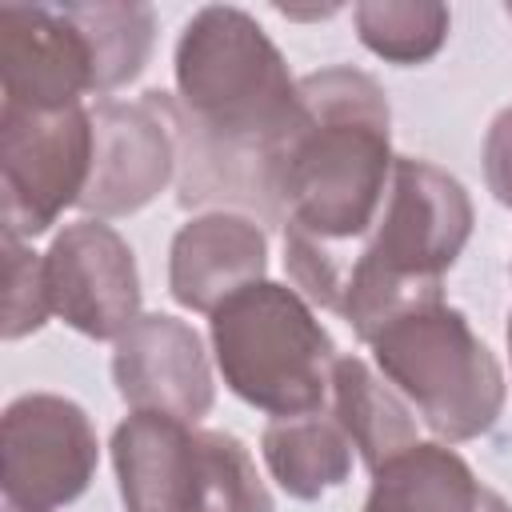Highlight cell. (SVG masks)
Returning a JSON list of instances; mask_svg holds the SVG:
<instances>
[{
  "mask_svg": "<svg viewBox=\"0 0 512 512\" xmlns=\"http://www.w3.org/2000/svg\"><path fill=\"white\" fill-rule=\"evenodd\" d=\"M364 512H512V504L492 492L456 448L416 440L372 472Z\"/></svg>",
  "mask_w": 512,
  "mask_h": 512,
  "instance_id": "13",
  "label": "cell"
},
{
  "mask_svg": "<svg viewBox=\"0 0 512 512\" xmlns=\"http://www.w3.org/2000/svg\"><path fill=\"white\" fill-rule=\"evenodd\" d=\"M504 12H508V16H512V4H508V8H504Z\"/></svg>",
  "mask_w": 512,
  "mask_h": 512,
  "instance_id": "22",
  "label": "cell"
},
{
  "mask_svg": "<svg viewBox=\"0 0 512 512\" xmlns=\"http://www.w3.org/2000/svg\"><path fill=\"white\" fill-rule=\"evenodd\" d=\"M0 84L8 108L60 112L92 92V56L64 8H0Z\"/></svg>",
  "mask_w": 512,
  "mask_h": 512,
  "instance_id": "10",
  "label": "cell"
},
{
  "mask_svg": "<svg viewBox=\"0 0 512 512\" xmlns=\"http://www.w3.org/2000/svg\"><path fill=\"white\" fill-rule=\"evenodd\" d=\"M268 232L244 212H204L180 224L168 248V292L180 308L212 316L228 296L264 280Z\"/></svg>",
  "mask_w": 512,
  "mask_h": 512,
  "instance_id": "11",
  "label": "cell"
},
{
  "mask_svg": "<svg viewBox=\"0 0 512 512\" xmlns=\"http://www.w3.org/2000/svg\"><path fill=\"white\" fill-rule=\"evenodd\" d=\"M176 164L180 148L168 92L100 100L92 108V176L76 208L92 220L132 216L172 184Z\"/></svg>",
  "mask_w": 512,
  "mask_h": 512,
  "instance_id": "7",
  "label": "cell"
},
{
  "mask_svg": "<svg viewBox=\"0 0 512 512\" xmlns=\"http://www.w3.org/2000/svg\"><path fill=\"white\" fill-rule=\"evenodd\" d=\"M260 452L272 480L292 500H320L352 476V440L332 412L280 416L260 432Z\"/></svg>",
  "mask_w": 512,
  "mask_h": 512,
  "instance_id": "15",
  "label": "cell"
},
{
  "mask_svg": "<svg viewBox=\"0 0 512 512\" xmlns=\"http://www.w3.org/2000/svg\"><path fill=\"white\" fill-rule=\"evenodd\" d=\"M112 380L132 412H160L200 424L216 400L200 332L168 312H144L112 352Z\"/></svg>",
  "mask_w": 512,
  "mask_h": 512,
  "instance_id": "9",
  "label": "cell"
},
{
  "mask_svg": "<svg viewBox=\"0 0 512 512\" xmlns=\"http://www.w3.org/2000/svg\"><path fill=\"white\" fill-rule=\"evenodd\" d=\"M368 348L380 376L440 440H476L500 420L508 396L504 368L460 308L444 300L416 304L388 320Z\"/></svg>",
  "mask_w": 512,
  "mask_h": 512,
  "instance_id": "4",
  "label": "cell"
},
{
  "mask_svg": "<svg viewBox=\"0 0 512 512\" xmlns=\"http://www.w3.org/2000/svg\"><path fill=\"white\" fill-rule=\"evenodd\" d=\"M8 512H20V508H8Z\"/></svg>",
  "mask_w": 512,
  "mask_h": 512,
  "instance_id": "23",
  "label": "cell"
},
{
  "mask_svg": "<svg viewBox=\"0 0 512 512\" xmlns=\"http://www.w3.org/2000/svg\"><path fill=\"white\" fill-rule=\"evenodd\" d=\"M472 236L464 184L420 156H396L380 216L352 256L344 308L348 328L368 344L388 320L416 304L444 300V272Z\"/></svg>",
  "mask_w": 512,
  "mask_h": 512,
  "instance_id": "2",
  "label": "cell"
},
{
  "mask_svg": "<svg viewBox=\"0 0 512 512\" xmlns=\"http://www.w3.org/2000/svg\"><path fill=\"white\" fill-rule=\"evenodd\" d=\"M508 352H512V316H508Z\"/></svg>",
  "mask_w": 512,
  "mask_h": 512,
  "instance_id": "21",
  "label": "cell"
},
{
  "mask_svg": "<svg viewBox=\"0 0 512 512\" xmlns=\"http://www.w3.org/2000/svg\"><path fill=\"white\" fill-rule=\"evenodd\" d=\"M328 404L340 428L348 432L352 448L368 464V472H376L380 464L416 444L412 404L360 356H336Z\"/></svg>",
  "mask_w": 512,
  "mask_h": 512,
  "instance_id": "14",
  "label": "cell"
},
{
  "mask_svg": "<svg viewBox=\"0 0 512 512\" xmlns=\"http://www.w3.org/2000/svg\"><path fill=\"white\" fill-rule=\"evenodd\" d=\"M4 340H20L52 316L48 284H44V256L24 248L20 236L4 232Z\"/></svg>",
  "mask_w": 512,
  "mask_h": 512,
  "instance_id": "19",
  "label": "cell"
},
{
  "mask_svg": "<svg viewBox=\"0 0 512 512\" xmlns=\"http://www.w3.org/2000/svg\"><path fill=\"white\" fill-rule=\"evenodd\" d=\"M360 44L400 68L432 60L452 28V16L436 0H368L352 8Z\"/></svg>",
  "mask_w": 512,
  "mask_h": 512,
  "instance_id": "17",
  "label": "cell"
},
{
  "mask_svg": "<svg viewBox=\"0 0 512 512\" xmlns=\"http://www.w3.org/2000/svg\"><path fill=\"white\" fill-rule=\"evenodd\" d=\"M92 56V96L132 84L156 44V12L148 4H64Z\"/></svg>",
  "mask_w": 512,
  "mask_h": 512,
  "instance_id": "16",
  "label": "cell"
},
{
  "mask_svg": "<svg viewBox=\"0 0 512 512\" xmlns=\"http://www.w3.org/2000/svg\"><path fill=\"white\" fill-rule=\"evenodd\" d=\"M52 316L88 340H120L140 320V272L128 240L104 220L64 224L44 252Z\"/></svg>",
  "mask_w": 512,
  "mask_h": 512,
  "instance_id": "8",
  "label": "cell"
},
{
  "mask_svg": "<svg viewBox=\"0 0 512 512\" xmlns=\"http://www.w3.org/2000/svg\"><path fill=\"white\" fill-rule=\"evenodd\" d=\"M188 512H272V492L232 432H196V488Z\"/></svg>",
  "mask_w": 512,
  "mask_h": 512,
  "instance_id": "18",
  "label": "cell"
},
{
  "mask_svg": "<svg viewBox=\"0 0 512 512\" xmlns=\"http://www.w3.org/2000/svg\"><path fill=\"white\" fill-rule=\"evenodd\" d=\"M196 424L132 412L112 432V464L128 512H188L196 488Z\"/></svg>",
  "mask_w": 512,
  "mask_h": 512,
  "instance_id": "12",
  "label": "cell"
},
{
  "mask_svg": "<svg viewBox=\"0 0 512 512\" xmlns=\"http://www.w3.org/2000/svg\"><path fill=\"white\" fill-rule=\"evenodd\" d=\"M100 444L88 412L56 392H28L4 408V500L20 512H56L84 496Z\"/></svg>",
  "mask_w": 512,
  "mask_h": 512,
  "instance_id": "6",
  "label": "cell"
},
{
  "mask_svg": "<svg viewBox=\"0 0 512 512\" xmlns=\"http://www.w3.org/2000/svg\"><path fill=\"white\" fill-rule=\"evenodd\" d=\"M296 120L276 144L280 228L320 248H360L392 176V112L376 76L332 64L300 76Z\"/></svg>",
  "mask_w": 512,
  "mask_h": 512,
  "instance_id": "1",
  "label": "cell"
},
{
  "mask_svg": "<svg viewBox=\"0 0 512 512\" xmlns=\"http://www.w3.org/2000/svg\"><path fill=\"white\" fill-rule=\"evenodd\" d=\"M484 180L488 192L512 208V104L500 108L484 132Z\"/></svg>",
  "mask_w": 512,
  "mask_h": 512,
  "instance_id": "20",
  "label": "cell"
},
{
  "mask_svg": "<svg viewBox=\"0 0 512 512\" xmlns=\"http://www.w3.org/2000/svg\"><path fill=\"white\" fill-rule=\"evenodd\" d=\"M92 176V112H28L0 104V220L4 232L32 240L64 208L80 204Z\"/></svg>",
  "mask_w": 512,
  "mask_h": 512,
  "instance_id": "5",
  "label": "cell"
},
{
  "mask_svg": "<svg viewBox=\"0 0 512 512\" xmlns=\"http://www.w3.org/2000/svg\"><path fill=\"white\" fill-rule=\"evenodd\" d=\"M216 368L232 396L268 416H304L328 404L336 344L312 304L276 280H256L208 316Z\"/></svg>",
  "mask_w": 512,
  "mask_h": 512,
  "instance_id": "3",
  "label": "cell"
}]
</instances>
